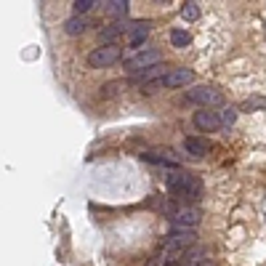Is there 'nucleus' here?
I'll return each instance as SVG.
<instances>
[{"mask_svg":"<svg viewBox=\"0 0 266 266\" xmlns=\"http://www.w3.org/2000/svg\"><path fill=\"white\" fill-rule=\"evenodd\" d=\"M165 187L176 194L184 205H187V202H197L200 194H202L200 179L192 176V173H184V170H170L165 176Z\"/></svg>","mask_w":266,"mask_h":266,"instance_id":"obj_1","label":"nucleus"},{"mask_svg":"<svg viewBox=\"0 0 266 266\" xmlns=\"http://www.w3.org/2000/svg\"><path fill=\"white\" fill-rule=\"evenodd\" d=\"M194 240L197 237H194L192 229H176V232H170L160 240V250L163 253H184V250L194 248Z\"/></svg>","mask_w":266,"mask_h":266,"instance_id":"obj_2","label":"nucleus"},{"mask_svg":"<svg viewBox=\"0 0 266 266\" xmlns=\"http://www.w3.org/2000/svg\"><path fill=\"white\" fill-rule=\"evenodd\" d=\"M187 101L189 104H197L202 109H211V107H221L224 104V94L221 91H216L211 85H194L187 91Z\"/></svg>","mask_w":266,"mask_h":266,"instance_id":"obj_3","label":"nucleus"},{"mask_svg":"<svg viewBox=\"0 0 266 266\" xmlns=\"http://www.w3.org/2000/svg\"><path fill=\"white\" fill-rule=\"evenodd\" d=\"M120 56H123V48H120L117 43H114V45H101V48H94V51L88 53V64L96 67V69H104V67L117 64Z\"/></svg>","mask_w":266,"mask_h":266,"instance_id":"obj_4","label":"nucleus"},{"mask_svg":"<svg viewBox=\"0 0 266 266\" xmlns=\"http://www.w3.org/2000/svg\"><path fill=\"white\" fill-rule=\"evenodd\" d=\"M168 218L173 224H176L179 229H192V226H197L200 224V218H202V213H200V208H194V205H173V211L168 213Z\"/></svg>","mask_w":266,"mask_h":266,"instance_id":"obj_5","label":"nucleus"},{"mask_svg":"<svg viewBox=\"0 0 266 266\" xmlns=\"http://www.w3.org/2000/svg\"><path fill=\"white\" fill-rule=\"evenodd\" d=\"M160 62H163V53L160 51H138L136 56H131V59L125 62V69L138 75V72H144V69H149V67H157Z\"/></svg>","mask_w":266,"mask_h":266,"instance_id":"obj_6","label":"nucleus"},{"mask_svg":"<svg viewBox=\"0 0 266 266\" xmlns=\"http://www.w3.org/2000/svg\"><path fill=\"white\" fill-rule=\"evenodd\" d=\"M192 80H194V72H192V69L179 67V69H173V72L163 75V85H165V88H187Z\"/></svg>","mask_w":266,"mask_h":266,"instance_id":"obj_7","label":"nucleus"},{"mask_svg":"<svg viewBox=\"0 0 266 266\" xmlns=\"http://www.w3.org/2000/svg\"><path fill=\"white\" fill-rule=\"evenodd\" d=\"M194 125L205 133H213L221 128V120H218V112H211V109H200L194 112Z\"/></svg>","mask_w":266,"mask_h":266,"instance_id":"obj_8","label":"nucleus"},{"mask_svg":"<svg viewBox=\"0 0 266 266\" xmlns=\"http://www.w3.org/2000/svg\"><path fill=\"white\" fill-rule=\"evenodd\" d=\"M141 160L144 163H152V165H163V168H170V170H179V160H173L163 152H141Z\"/></svg>","mask_w":266,"mask_h":266,"instance_id":"obj_9","label":"nucleus"},{"mask_svg":"<svg viewBox=\"0 0 266 266\" xmlns=\"http://www.w3.org/2000/svg\"><path fill=\"white\" fill-rule=\"evenodd\" d=\"M146 38H149V21H136L131 27V35H128V45L131 48H138Z\"/></svg>","mask_w":266,"mask_h":266,"instance_id":"obj_10","label":"nucleus"},{"mask_svg":"<svg viewBox=\"0 0 266 266\" xmlns=\"http://www.w3.org/2000/svg\"><path fill=\"white\" fill-rule=\"evenodd\" d=\"M184 149H187V155H192V157H205L208 155V144L202 141V138H197V136L184 138Z\"/></svg>","mask_w":266,"mask_h":266,"instance_id":"obj_11","label":"nucleus"},{"mask_svg":"<svg viewBox=\"0 0 266 266\" xmlns=\"http://www.w3.org/2000/svg\"><path fill=\"white\" fill-rule=\"evenodd\" d=\"M123 29H128V27H125L123 21H114V24H109L107 29L99 32V38L104 40V45H114V38H117V35H123Z\"/></svg>","mask_w":266,"mask_h":266,"instance_id":"obj_12","label":"nucleus"},{"mask_svg":"<svg viewBox=\"0 0 266 266\" xmlns=\"http://www.w3.org/2000/svg\"><path fill=\"white\" fill-rule=\"evenodd\" d=\"M88 29V19L85 16H72L64 21V32L67 35H83Z\"/></svg>","mask_w":266,"mask_h":266,"instance_id":"obj_13","label":"nucleus"},{"mask_svg":"<svg viewBox=\"0 0 266 266\" xmlns=\"http://www.w3.org/2000/svg\"><path fill=\"white\" fill-rule=\"evenodd\" d=\"M170 43H173V48H187V45L192 43V38H189L187 29H173L170 32Z\"/></svg>","mask_w":266,"mask_h":266,"instance_id":"obj_14","label":"nucleus"},{"mask_svg":"<svg viewBox=\"0 0 266 266\" xmlns=\"http://www.w3.org/2000/svg\"><path fill=\"white\" fill-rule=\"evenodd\" d=\"M181 19L197 21V19H200V8H197V3H184V6H181Z\"/></svg>","mask_w":266,"mask_h":266,"instance_id":"obj_15","label":"nucleus"},{"mask_svg":"<svg viewBox=\"0 0 266 266\" xmlns=\"http://www.w3.org/2000/svg\"><path fill=\"white\" fill-rule=\"evenodd\" d=\"M107 14L125 16V14H128V3H125V0H112V3H107Z\"/></svg>","mask_w":266,"mask_h":266,"instance_id":"obj_16","label":"nucleus"},{"mask_svg":"<svg viewBox=\"0 0 266 266\" xmlns=\"http://www.w3.org/2000/svg\"><path fill=\"white\" fill-rule=\"evenodd\" d=\"M94 6H99L96 0H75V3H72V11H75V16H85Z\"/></svg>","mask_w":266,"mask_h":266,"instance_id":"obj_17","label":"nucleus"},{"mask_svg":"<svg viewBox=\"0 0 266 266\" xmlns=\"http://www.w3.org/2000/svg\"><path fill=\"white\" fill-rule=\"evenodd\" d=\"M117 88H125V83H123V80H114V83H107V85H104V91H101V96H104V99L117 96V94H120Z\"/></svg>","mask_w":266,"mask_h":266,"instance_id":"obj_18","label":"nucleus"},{"mask_svg":"<svg viewBox=\"0 0 266 266\" xmlns=\"http://www.w3.org/2000/svg\"><path fill=\"white\" fill-rule=\"evenodd\" d=\"M218 120H221V125H234V120H237V109H234V107H226L221 114H218Z\"/></svg>","mask_w":266,"mask_h":266,"instance_id":"obj_19","label":"nucleus"},{"mask_svg":"<svg viewBox=\"0 0 266 266\" xmlns=\"http://www.w3.org/2000/svg\"><path fill=\"white\" fill-rule=\"evenodd\" d=\"M160 88H165L163 85V77H157V80H152V83H146L144 85V94H157Z\"/></svg>","mask_w":266,"mask_h":266,"instance_id":"obj_20","label":"nucleus"}]
</instances>
